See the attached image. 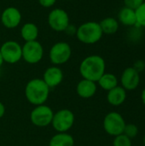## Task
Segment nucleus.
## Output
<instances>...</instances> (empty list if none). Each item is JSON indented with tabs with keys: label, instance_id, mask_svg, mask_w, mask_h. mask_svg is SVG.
Instances as JSON below:
<instances>
[{
	"label": "nucleus",
	"instance_id": "9d476101",
	"mask_svg": "<svg viewBox=\"0 0 145 146\" xmlns=\"http://www.w3.org/2000/svg\"><path fill=\"white\" fill-rule=\"evenodd\" d=\"M49 27L56 32H64L70 24V19L68 12L62 9H53L48 15Z\"/></svg>",
	"mask_w": 145,
	"mask_h": 146
},
{
	"label": "nucleus",
	"instance_id": "1a4fd4ad",
	"mask_svg": "<svg viewBox=\"0 0 145 146\" xmlns=\"http://www.w3.org/2000/svg\"><path fill=\"white\" fill-rule=\"evenodd\" d=\"M44 56V47L38 40L25 42L22 45V59L28 64L38 63Z\"/></svg>",
	"mask_w": 145,
	"mask_h": 146
},
{
	"label": "nucleus",
	"instance_id": "aec40b11",
	"mask_svg": "<svg viewBox=\"0 0 145 146\" xmlns=\"http://www.w3.org/2000/svg\"><path fill=\"white\" fill-rule=\"evenodd\" d=\"M97 84L102 89L109 92L118 86V79L114 74L104 73L97 80Z\"/></svg>",
	"mask_w": 145,
	"mask_h": 146
},
{
	"label": "nucleus",
	"instance_id": "f257e3e1",
	"mask_svg": "<svg viewBox=\"0 0 145 146\" xmlns=\"http://www.w3.org/2000/svg\"><path fill=\"white\" fill-rule=\"evenodd\" d=\"M106 63L104 59L98 55H91L82 60L79 64V74L83 79L94 82L101 78L105 73Z\"/></svg>",
	"mask_w": 145,
	"mask_h": 146
},
{
	"label": "nucleus",
	"instance_id": "4468645a",
	"mask_svg": "<svg viewBox=\"0 0 145 146\" xmlns=\"http://www.w3.org/2000/svg\"><path fill=\"white\" fill-rule=\"evenodd\" d=\"M97 90V82L85 79H82L76 86L77 94L80 98L85 99L92 98L96 94Z\"/></svg>",
	"mask_w": 145,
	"mask_h": 146
},
{
	"label": "nucleus",
	"instance_id": "2f4dec72",
	"mask_svg": "<svg viewBox=\"0 0 145 146\" xmlns=\"http://www.w3.org/2000/svg\"><path fill=\"white\" fill-rule=\"evenodd\" d=\"M64 1H72V0H64Z\"/></svg>",
	"mask_w": 145,
	"mask_h": 146
},
{
	"label": "nucleus",
	"instance_id": "393cba45",
	"mask_svg": "<svg viewBox=\"0 0 145 146\" xmlns=\"http://www.w3.org/2000/svg\"><path fill=\"white\" fill-rule=\"evenodd\" d=\"M136 71H138L139 74L141 72H143L145 69V62L143 60H137L134 64H133V67H132Z\"/></svg>",
	"mask_w": 145,
	"mask_h": 146
},
{
	"label": "nucleus",
	"instance_id": "f03ea898",
	"mask_svg": "<svg viewBox=\"0 0 145 146\" xmlns=\"http://www.w3.org/2000/svg\"><path fill=\"white\" fill-rule=\"evenodd\" d=\"M50 96V88L42 79L35 78L29 80L25 87V97L32 105L44 104Z\"/></svg>",
	"mask_w": 145,
	"mask_h": 146
},
{
	"label": "nucleus",
	"instance_id": "a211bd4d",
	"mask_svg": "<svg viewBox=\"0 0 145 146\" xmlns=\"http://www.w3.org/2000/svg\"><path fill=\"white\" fill-rule=\"evenodd\" d=\"M74 139L68 133H57L50 140L49 146H73Z\"/></svg>",
	"mask_w": 145,
	"mask_h": 146
},
{
	"label": "nucleus",
	"instance_id": "6e6552de",
	"mask_svg": "<svg viewBox=\"0 0 145 146\" xmlns=\"http://www.w3.org/2000/svg\"><path fill=\"white\" fill-rule=\"evenodd\" d=\"M54 111L50 107L45 104L35 106L31 111L30 120L32 123L38 127H46L51 124Z\"/></svg>",
	"mask_w": 145,
	"mask_h": 146
},
{
	"label": "nucleus",
	"instance_id": "4be33fe9",
	"mask_svg": "<svg viewBox=\"0 0 145 146\" xmlns=\"http://www.w3.org/2000/svg\"><path fill=\"white\" fill-rule=\"evenodd\" d=\"M113 146H132V139L125 134H120L115 137Z\"/></svg>",
	"mask_w": 145,
	"mask_h": 146
},
{
	"label": "nucleus",
	"instance_id": "f8f14e48",
	"mask_svg": "<svg viewBox=\"0 0 145 146\" xmlns=\"http://www.w3.org/2000/svg\"><path fill=\"white\" fill-rule=\"evenodd\" d=\"M121 83L126 91L135 90L140 83V74L132 67L126 68L121 74Z\"/></svg>",
	"mask_w": 145,
	"mask_h": 146
},
{
	"label": "nucleus",
	"instance_id": "2eb2a0df",
	"mask_svg": "<svg viewBox=\"0 0 145 146\" xmlns=\"http://www.w3.org/2000/svg\"><path fill=\"white\" fill-rule=\"evenodd\" d=\"M126 99V91L120 86H115L108 92L107 101L113 106L121 105Z\"/></svg>",
	"mask_w": 145,
	"mask_h": 146
},
{
	"label": "nucleus",
	"instance_id": "39448f33",
	"mask_svg": "<svg viewBox=\"0 0 145 146\" xmlns=\"http://www.w3.org/2000/svg\"><path fill=\"white\" fill-rule=\"evenodd\" d=\"M72 56V48L67 42L60 41L54 44L49 53L50 62L55 66L65 64L69 61Z\"/></svg>",
	"mask_w": 145,
	"mask_h": 146
},
{
	"label": "nucleus",
	"instance_id": "c85d7f7f",
	"mask_svg": "<svg viewBox=\"0 0 145 146\" xmlns=\"http://www.w3.org/2000/svg\"><path fill=\"white\" fill-rule=\"evenodd\" d=\"M141 99H142L143 104L145 105V88L142 91V93H141Z\"/></svg>",
	"mask_w": 145,
	"mask_h": 146
},
{
	"label": "nucleus",
	"instance_id": "423d86ee",
	"mask_svg": "<svg viewBox=\"0 0 145 146\" xmlns=\"http://www.w3.org/2000/svg\"><path fill=\"white\" fill-rule=\"evenodd\" d=\"M123 116L117 112H109L103 119V129L110 136H118L122 134L126 126Z\"/></svg>",
	"mask_w": 145,
	"mask_h": 146
},
{
	"label": "nucleus",
	"instance_id": "7c9ffc66",
	"mask_svg": "<svg viewBox=\"0 0 145 146\" xmlns=\"http://www.w3.org/2000/svg\"><path fill=\"white\" fill-rule=\"evenodd\" d=\"M143 141H144V145H145V134L144 135V139H143Z\"/></svg>",
	"mask_w": 145,
	"mask_h": 146
},
{
	"label": "nucleus",
	"instance_id": "6ab92c4d",
	"mask_svg": "<svg viewBox=\"0 0 145 146\" xmlns=\"http://www.w3.org/2000/svg\"><path fill=\"white\" fill-rule=\"evenodd\" d=\"M99 25L103 34L112 35L116 33L119 30L120 22L114 17H106L99 22Z\"/></svg>",
	"mask_w": 145,
	"mask_h": 146
},
{
	"label": "nucleus",
	"instance_id": "0eeeda50",
	"mask_svg": "<svg viewBox=\"0 0 145 146\" xmlns=\"http://www.w3.org/2000/svg\"><path fill=\"white\" fill-rule=\"evenodd\" d=\"M3 62L15 64L22 59V46L15 40H8L0 47Z\"/></svg>",
	"mask_w": 145,
	"mask_h": 146
},
{
	"label": "nucleus",
	"instance_id": "7ed1b4c3",
	"mask_svg": "<svg viewBox=\"0 0 145 146\" xmlns=\"http://www.w3.org/2000/svg\"><path fill=\"white\" fill-rule=\"evenodd\" d=\"M76 37L85 44H94L99 42L103 35L99 22L86 21L77 27Z\"/></svg>",
	"mask_w": 145,
	"mask_h": 146
},
{
	"label": "nucleus",
	"instance_id": "5701e85b",
	"mask_svg": "<svg viewBox=\"0 0 145 146\" xmlns=\"http://www.w3.org/2000/svg\"><path fill=\"white\" fill-rule=\"evenodd\" d=\"M138 133V127L132 123H129V124H126L125 128H124V132L123 134H125L126 136H127L129 139H133L135 138Z\"/></svg>",
	"mask_w": 145,
	"mask_h": 146
},
{
	"label": "nucleus",
	"instance_id": "ddd939ff",
	"mask_svg": "<svg viewBox=\"0 0 145 146\" xmlns=\"http://www.w3.org/2000/svg\"><path fill=\"white\" fill-rule=\"evenodd\" d=\"M42 80L50 89L56 87L63 80V72L58 66L53 65L45 69Z\"/></svg>",
	"mask_w": 145,
	"mask_h": 146
},
{
	"label": "nucleus",
	"instance_id": "b1692460",
	"mask_svg": "<svg viewBox=\"0 0 145 146\" xmlns=\"http://www.w3.org/2000/svg\"><path fill=\"white\" fill-rule=\"evenodd\" d=\"M123 2L126 7L131 8L135 10L144 2V0H123Z\"/></svg>",
	"mask_w": 145,
	"mask_h": 146
},
{
	"label": "nucleus",
	"instance_id": "9b49d317",
	"mask_svg": "<svg viewBox=\"0 0 145 146\" xmlns=\"http://www.w3.org/2000/svg\"><path fill=\"white\" fill-rule=\"evenodd\" d=\"M22 15L21 11L13 6L4 9L0 15V20L3 26L8 29L16 28L21 22Z\"/></svg>",
	"mask_w": 145,
	"mask_h": 146
},
{
	"label": "nucleus",
	"instance_id": "a878e982",
	"mask_svg": "<svg viewBox=\"0 0 145 146\" xmlns=\"http://www.w3.org/2000/svg\"><path fill=\"white\" fill-rule=\"evenodd\" d=\"M57 0H38V3L43 8H51L56 4Z\"/></svg>",
	"mask_w": 145,
	"mask_h": 146
},
{
	"label": "nucleus",
	"instance_id": "c756f323",
	"mask_svg": "<svg viewBox=\"0 0 145 146\" xmlns=\"http://www.w3.org/2000/svg\"><path fill=\"white\" fill-rule=\"evenodd\" d=\"M3 63V57H2V56H1V53H0V68L2 67Z\"/></svg>",
	"mask_w": 145,
	"mask_h": 146
},
{
	"label": "nucleus",
	"instance_id": "cd10ccee",
	"mask_svg": "<svg viewBox=\"0 0 145 146\" xmlns=\"http://www.w3.org/2000/svg\"><path fill=\"white\" fill-rule=\"evenodd\" d=\"M4 114H5V106L2 102H0V119L4 115Z\"/></svg>",
	"mask_w": 145,
	"mask_h": 146
},
{
	"label": "nucleus",
	"instance_id": "bb28decb",
	"mask_svg": "<svg viewBox=\"0 0 145 146\" xmlns=\"http://www.w3.org/2000/svg\"><path fill=\"white\" fill-rule=\"evenodd\" d=\"M76 31H77V27L70 23V24L68 26V27L65 29L64 32H66L68 35L73 36V35H75V34H76Z\"/></svg>",
	"mask_w": 145,
	"mask_h": 146
},
{
	"label": "nucleus",
	"instance_id": "412c9836",
	"mask_svg": "<svg viewBox=\"0 0 145 146\" xmlns=\"http://www.w3.org/2000/svg\"><path fill=\"white\" fill-rule=\"evenodd\" d=\"M136 18H137V26L145 27V1L135 9Z\"/></svg>",
	"mask_w": 145,
	"mask_h": 146
},
{
	"label": "nucleus",
	"instance_id": "f3484780",
	"mask_svg": "<svg viewBox=\"0 0 145 146\" xmlns=\"http://www.w3.org/2000/svg\"><path fill=\"white\" fill-rule=\"evenodd\" d=\"M39 30L38 26L32 22H26L21 28V37L25 42L37 40Z\"/></svg>",
	"mask_w": 145,
	"mask_h": 146
},
{
	"label": "nucleus",
	"instance_id": "20e7f679",
	"mask_svg": "<svg viewBox=\"0 0 145 146\" xmlns=\"http://www.w3.org/2000/svg\"><path fill=\"white\" fill-rule=\"evenodd\" d=\"M74 121V114L70 110L62 109L54 113L50 125L57 133H67L73 127Z\"/></svg>",
	"mask_w": 145,
	"mask_h": 146
},
{
	"label": "nucleus",
	"instance_id": "dca6fc26",
	"mask_svg": "<svg viewBox=\"0 0 145 146\" xmlns=\"http://www.w3.org/2000/svg\"><path fill=\"white\" fill-rule=\"evenodd\" d=\"M118 21L121 22L122 25L132 27L137 25V18H136V13L135 10L128 8V7H123L119 14H118Z\"/></svg>",
	"mask_w": 145,
	"mask_h": 146
},
{
	"label": "nucleus",
	"instance_id": "473e14b6",
	"mask_svg": "<svg viewBox=\"0 0 145 146\" xmlns=\"http://www.w3.org/2000/svg\"><path fill=\"white\" fill-rule=\"evenodd\" d=\"M0 15H1V11H0Z\"/></svg>",
	"mask_w": 145,
	"mask_h": 146
}]
</instances>
